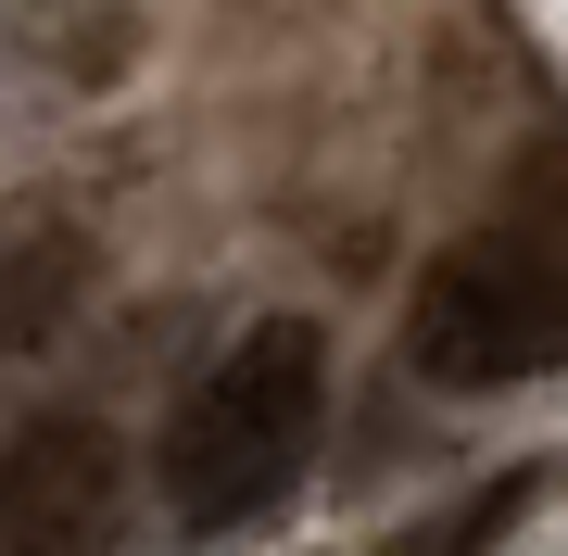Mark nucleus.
Segmentation results:
<instances>
[{
  "label": "nucleus",
  "mask_w": 568,
  "mask_h": 556,
  "mask_svg": "<svg viewBox=\"0 0 568 556\" xmlns=\"http://www.w3.org/2000/svg\"><path fill=\"white\" fill-rule=\"evenodd\" d=\"M316 417H328V342H316V316L241 330L227 367L190 392L178 431H164V506H178V532H203V544L253 532V518L304 481Z\"/></svg>",
  "instance_id": "nucleus-1"
},
{
  "label": "nucleus",
  "mask_w": 568,
  "mask_h": 556,
  "mask_svg": "<svg viewBox=\"0 0 568 556\" xmlns=\"http://www.w3.org/2000/svg\"><path fill=\"white\" fill-rule=\"evenodd\" d=\"M405 367L429 392H518L568 367V241H544L518 215L455 241L405 304Z\"/></svg>",
  "instance_id": "nucleus-2"
},
{
  "label": "nucleus",
  "mask_w": 568,
  "mask_h": 556,
  "mask_svg": "<svg viewBox=\"0 0 568 556\" xmlns=\"http://www.w3.org/2000/svg\"><path fill=\"white\" fill-rule=\"evenodd\" d=\"M114 494H126V468L89 417H26L0 443V556H102Z\"/></svg>",
  "instance_id": "nucleus-3"
},
{
  "label": "nucleus",
  "mask_w": 568,
  "mask_h": 556,
  "mask_svg": "<svg viewBox=\"0 0 568 556\" xmlns=\"http://www.w3.org/2000/svg\"><path fill=\"white\" fill-rule=\"evenodd\" d=\"M77 279H89L77 228L0 203V354H39V342L63 330V304H77Z\"/></svg>",
  "instance_id": "nucleus-4"
},
{
  "label": "nucleus",
  "mask_w": 568,
  "mask_h": 556,
  "mask_svg": "<svg viewBox=\"0 0 568 556\" xmlns=\"http://www.w3.org/2000/svg\"><path fill=\"white\" fill-rule=\"evenodd\" d=\"M506 178H518V190H506V215H518V228H544V241H568V152H518Z\"/></svg>",
  "instance_id": "nucleus-5"
},
{
  "label": "nucleus",
  "mask_w": 568,
  "mask_h": 556,
  "mask_svg": "<svg viewBox=\"0 0 568 556\" xmlns=\"http://www.w3.org/2000/svg\"><path fill=\"white\" fill-rule=\"evenodd\" d=\"M506 506H518V481H493L467 518H443V532H417V544H392V556H480L493 532H506Z\"/></svg>",
  "instance_id": "nucleus-6"
}]
</instances>
